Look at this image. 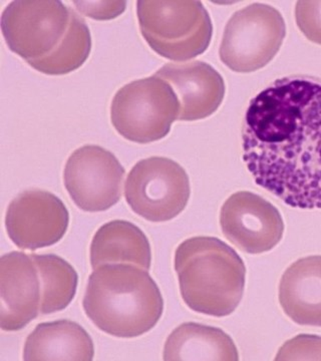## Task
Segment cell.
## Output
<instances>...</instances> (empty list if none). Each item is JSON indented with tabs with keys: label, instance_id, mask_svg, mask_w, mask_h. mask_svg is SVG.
Instances as JSON below:
<instances>
[{
	"label": "cell",
	"instance_id": "obj_1",
	"mask_svg": "<svg viewBox=\"0 0 321 361\" xmlns=\"http://www.w3.org/2000/svg\"><path fill=\"white\" fill-rule=\"evenodd\" d=\"M242 148L258 186L293 208L321 209V80L291 75L259 92Z\"/></svg>",
	"mask_w": 321,
	"mask_h": 361
},
{
	"label": "cell",
	"instance_id": "obj_2",
	"mask_svg": "<svg viewBox=\"0 0 321 361\" xmlns=\"http://www.w3.org/2000/svg\"><path fill=\"white\" fill-rule=\"evenodd\" d=\"M85 314L109 336L134 338L156 326L164 310L158 285L132 264H106L90 274L83 301Z\"/></svg>",
	"mask_w": 321,
	"mask_h": 361
},
{
	"label": "cell",
	"instance_id": "obj_3",
	"mask_svg": "<svg viewBox=\"0 0 321 361\" xmlns=\"http://www.w3.org/2000/svg\"><path fill=\"white\" fill-rule=\"evenodd\" d=\"M181 296L195 312L225 317L241 302L246 281L242 258L214 237L185 240L175 253Z\"/></svg>",
	"mask_w": 321,
	"mask_h": 361
},
{
	"label": "cell",
	"instance_id": "obj_4",
	"mask_svg": "<svg viewBox=\"0 0 321 361\" xmlns=\"http://www.w3.org/2000/svg\"><path fill=\"white\" fill-rule=\"evenodd\" d=\"M137 16L149 47L171 61L201 56L212 39V21L201 1L140 0Z\"/></svg>",
	"mask_w": 321,
	"mask_h": 361
},
{
	"label": "cell",
	"instance_id": "obj_5",
	"mask_svg": "<svg viewBox=\"0 0 321 361\" xmlns=\"http://www.w3.org/2000/svg\"><path fill=\"white\" fill-rule=\"evenodd\" d=\"M180 109L175 90L155 75L134 80L116 92L111 104V121L125 139L149 144L170 133Z\"/></svg>",
	"mask_w": 321,
	"mask_h": 361
},
{
	"label": "cell",
	"instance_id": "obj_6",
	"mask_svg": "<svg viewBox=\"0 0 321 361\" xmlns=\"http://www.w3.org/2000/svg\"><path fill=\"white\" fill-rule=\"evenodd\" d=\"M285 35L286 25L277 8L267 4H250L228 20L219 56L233 71L252 73L275 58Z\"/></svg>",
	"mask_w": 321,
	"mask_h": 361
},
{
	"label": "cell",
	"instance_id": "obj_7",
	"mask_svg": "<svg viewBox=\"0 0 321 361\" xmlns=\"http://www.w3.org/2000/svg\"><path fill=\"white\" fill-rule=\"evenodd\" d=\"M191 195L186 171L165 157L138 161L128 173L126 201L137 215L150 222H167L186 208Z\"/></svg>",
	"mask_w": 321,
	"mask_h": 361
},
{
	"label": "cell",
	"instance_id": "obj_8",
	"mask_svg": "<svg viewBox=\"0 0 321 361\" xmlns=\"http://www.w3.org/2000/svg\"><path fill=\"white\" fill-rule=\"evenodd\" d=\"M71 9L56 0H16L1 16V30L9 49L30 63L45 58L63 42Z\"/></svg>",
	"mask_w": 321,
	"mask_h": 361
},
{
	"label": "cell",
	"instance_id": "obj_9",
	"mask_svg": "<svg viewBox=\"0 0 321 361\" xmlns=\"http://www.w3.org/2000/svg\"><path fill=\"white\" fill-rule=\"evenodd\" d=\"M125 174L111 152L87 145L75 149L66 161L64 186L80 210L103 212L120 201Z\"/></svg>",
	"mask_w": 321,
	"mask_h": 361
},
{
	"label": "cell",
	"instance_id": "obj_10",
	"mask_svg": "<svg viewBox=\"0 0 321 361\" xmlns=\"http://www.w3.org/2000/svg\"><path fill=\"white\" fill-rule=\"evenodd\" d=\"M70 224V213L51 192L28 190L11 201L6 227L18 248L37 250L61 241Z\"/></svg>",
	"mask_w": 321,
	"mask_h": 361
},
{
	"label": "cell",
	"instance_id": "obj_11",
	"mask_svg": "<svg viewBox=\"0 0 321 361\" xmlns=\"http://www.w3.org/2000/svg\"><path fill=\"white\" fill-rule=\"evenodd\" d=\"M220 226L226 238L248 254L272 250L284 233V222L277 207L247 191L237 192L225 201Z\"/></svg>",
	"mask_w": 321,
	"mask_h": 361
},
{
	"label": "cell",
	"instance_id": "obj_12",
	"mask_svg": "<svg viewBox=\"0 0 321 361\" xmlns=\"http://www.w3.org/2000/svg\"><path fill=\"white\" fill-rule=\"evenodd\" d=\"M0 327L18 331L39 316L42 289L30 255L11 252L0 258Z\"/></svg>",
	"mask_w": 321,
	"mask_h": 361
},
{
	"label": "cell",
	"instance_id": "obj_13",
	"mask_svg": "<svg viewBox=\"0 0 321 361\" xmlns=\"http://www.w3.org/2000/svg\"><path fill=\"white\" fill-rule=\"evenodd\" d=\"M155 75L168 82L179 99L178 120H203L213 115L222 104L225 82L212 66L204 61L166 63Z\"/></svg>",
	"mask_w": 321,
	"mask_h": 361
},
{
	"label": "cell",
	"instance_id": "obj_14",
	"mask_svg": "<svg viewBox=\"0 0 321 361\" xmlns=\"http://www.w3.org/2000/svg\"><path fill=\"white\" fill-rule=\"evenodd\" d=\"M279 302L292 322L321 327V256L298 259L282 275Z\"/></svg>",
	"mask_w": 321,
	"mask_h": 361
},
{
	"label": "cell",
	"instance_id": "obj_15",
	"mask_svg": "<svg viewBox=\"0 0 321 361\" xmlns=\"http://www.w3.org/2000/svg\"><path fill=\"white\" fill-rule=\"evenodd\" d=\"M92 337L71 320L42 323L26 338L23 360L90 361L94 360Z\"/></svg>",
	"mask_w": 321,
	"mask_h": 361
},
{
	"label": "cell",
	"instance_id": "obj_16",
	"mask_svg": "<svg viewBox=\"0 0 321 361\" xmlns=\"http://www.w3.org/2000/svg\"><path fill=\"white\" fill-rule=\"evenodd\" d=\"M90 264L94 269L106 264H132L151 268V245L139 227L123 220L111 221L95 234L90 245Z\"/></svg>",
	"mask_w": 321,
	"mask_h": 361
},
{
	"label": "cell",
	"instance_id": "obj_17",
	"mask_svg": "<svg viewBox=\"0 0 321 361\" xmlns=\"http://www.w3.org/2000/svg\"><path fill=\"white\" fill-rule=\"evenodd\" d=\"M164 360H239L236 345L222 329L199 323L181 324L169 336Z\"/></svg>",
	"mask_w": 321,
	"mask_h": 361
},
{
	"label": "cell",
	"instance_id": "obj_18",
	"mask_svg": "<svg viewBox=\"0 0 321 361\" xmlns=\"http://www.w3.org/2000/svg\"><path fill=\"white\" fill-rule=\"evenodd\" d=\"M42 281L40 313L52 314L66 310L77 293V271L64 259L56 255L32 254Z\"/></svg>",
	"mask_w": 321,
	"mask_h": 361
},
{
	"label": "cell",
	"instance_id": "obj_19",
	"mask_svg": "<svg viewBox=\"0 0 321 361\" xmlns=\"http://www.w3.org/2000/svg\"><path fill=\"white\" fill-rule=\"evenodd\" d=\"M92 37L84 18L71 11V23L63 42L45 58L30 61L35 71L49 75H63L77 71L89 59Z\"/></svg>",
	"mask_w": 321,
	"mask_h": 361
},
{
	"label": "cell",
	"instance_id": "obj_20",
	"mask_svg": "<svg viewBox=\"0 0 321 361\" xmlns=\"http://www.w3.org/2000/svg\"><path fill=\"white\" fill-rule=\"evenodd\" d=\"M275 360H321V336L301 334L285 342Z\"/></svg>",
	"mask_w": 321,
	"mask_h": 361
},
{
	"label": "cell",
	"instance_id": "obj_21",
	"mask_svg": "<svg viewBox=\"0 0 321 361\" xmlns=\"http://www.w3.org/2000/svg\"><path fill=\"white\" fill-rule=\"evenodd\" d=\"M296 25L304 37L311 42L321 45V1L303 0L296 6Z\"/></svg>",
	"mask_w": 321,
	"mask_h": 361
},
{
	"label": "cell",
	"instance_id": "obj_22",
	"mask_svg": "<svg viewBox=\"0 0 321 361\" xmlns=\"http://www.w3.org/2000/svg\"><path fill=\"white\" fill-rule=\"evenodd\" d=\"M80 13L97 20H109L116 18L125 11L126 1H75Z\"/></svg>",
	"mask_w": 321,
	"mask_h": 361
}]
</instances>
